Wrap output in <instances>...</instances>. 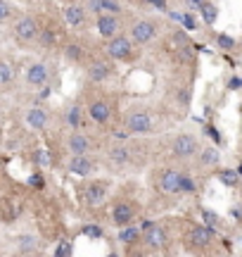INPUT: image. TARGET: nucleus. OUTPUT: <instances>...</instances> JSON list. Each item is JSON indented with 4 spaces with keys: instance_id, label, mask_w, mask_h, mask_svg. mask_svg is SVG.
I'll return each instance as SVG.
<instances>
[{
    "instance_id": "obj_34",
    "label": "nucleus",
    "mask_w": 242,
    "mask_h": 257,
    "mask_svg": "<svg viewBox=\"0 0 242 257\" xmlns=\"http://www.w3.org/2000/svg\"><path fill=\"white\" fill-rule=\"evenodd\" d=\"M202 214H205V221H206V226H211V229H216V226H219V217H216V214H214V212H209V210H205V212H202Z\"/></svg>"
},
{
    "instance_id": "obj_19",
    "label": "nucleus",
    "mask_w": 242,
    "mask_h": 257,
    "mask_svg": "<svg viewBox=\"0 0 242 257\" xmlns=\"http://www.w3.org/2000/svg\"><path fill=\"white\" fill-rule=\"evenodd\" d=\"M17 248L19 253H36V250H40V240L36 236H19Z\"/></svg>"
},
{
    "instance_id": "obj_6",
    "label": "nucleus",
    "mask_w": 242,
    "mask_h": 257,
    "mask_svg": "<svg viewBox=\"0 0 242 257\" xmlns=\"http://www.w3.org/2000/svg\"><path fill=\"white\" fill-rule=\"evenodd\" d=\"M126 127H129V131L130 133H135V136H145V133H152L154 122H152V117H149L145 110H135V112H130L129 114Z\"/></svg>"
},
{
    "instance_id": "obj_39",
    "label": "nucleus",
    "mask_w": 242,
    "mask_h": 257,
    "mask_svg": "<svg viewBox=\"0 0 242 257\" xmlns=\"http://www.w3.org/2000/svg\"><path fill=\"white\" fill-rule=\"evenodd\" d=\"M205 2H206V0H187V5H190V7H202Z\"/></svg>"
},
{
    "instance_id": "obj_15",
    "label": "nucleus",
    "mask_w": 242,
    "mask_h": 257,
    "mask_svg": "<svg viewBox=\"0 0 242 257\" xmlns=\"http://www.w3.org/2000/svg\"><path fill=\"white\" fill-rule=\"evenodd\" d=\"M110 74H112V64L110 62H105V60H95L88 64V79L91 81H105V79H110Z\"/></svg>"
},
{
    "instance_id": "obj_36",
    "label": "nucleus",
    "mask_w": 242,
    "mask_h": 257,
    "mask_svg": "<svg viewBox=\"0 0 242 257\" xmlns=\"http://www.w3.org/2000/svg\"><path fill=\"white\" fill-rule=\"evenodd\" d=\"M143 2H148V5L157 7V10H164L167 7V0H143Z\"/></svg>"
},
{
    "instance_id": "obj_14",
    "label": "nucleus",
    "mask_w": 242,
    "mask_h": 257,
    "mask_svg": "<svg viewBox=\"0 0 242 257\" xmlns=\"http://www.w3.org/2000/svg\"><path fill=\"white\" fill-rule=\"evenodd\" d=\"M159 188H162L164 193H181V171L167 169V171L159 176Z\"/></svg>"
},
{
    "instance_id": "obj_1",
    "label": "nucleus",
    "mask_w": 242,
    "mask_h": 257,
    "mask_svg": "<svg viewBox=\"0 0 242 257\" xmlns=\"http://www.w3.org/2000/svg\"><path fill=\"white\" fill-rule=\"evenodd\" d=\"M38 34H40V26H38L36 19L29 17V15L19 17L17 21H15V26H12V36H15V41H17V43H24V45L38 41Z\"/></svg>"
},
{
    "instance_id": "obj_38",
    "label": "nucleus",
    "mask_w": 242,
    "mask_h": 257,
    "mask_svg": "<svg viewBox=\"0 0 242 257\" xmlns=\"http://www.w3.org/2000/svg\"><path fill=\"white\" fill-rule=\"evenodd\" d=\"M29 184H31V186H38V188H40V186H43V176H40V174H34V176L29 179Z\"/></svg>"
},
{
    "instance_id": "obj_11",
    "label": "nucleus",
    "mask_w": 242,
    "mask_h": 257,
    "mask_svg": "<svg viewBox=\"0 0 242 257\" xmlns=\"http://www.w3.org/2000/svg\"><path fill=\"white\" fill-rule=\"evenodd\" d=\"M67 169H69L72 174H76V176H88V174L95 169V162L88 157V155H72Z\"/></svg>"
},
{
    "instance_id": "obj_21",
    "label": "nucleus",
    "mask_w": 242,
    "mask_h": 257,
    "mask_svg": "<svg viewBox=\"0 0 242 257\" xmlns=\"http://www.w3.org/2000/svg\"><path fill=\"white\" fill-rule=\"evenodd\" d=\"M0 212H2V217L7 221H12L19 214V207H15V202L10 200V198H2L0 200Z\"/></svg>"
},
{
    "instance_id": "obj_3",
    "label": "nucleus",
    "mask_w": 242,
    "mask_h": 257,
    "mask_svg": "<svg viewBox=\"0 0 242 257\" xmlns=\"http://www.w3.org/2000/svg\"><path fill=\"white\" fill-rule=\"evenodd\" d=\"M107 55L116 62H129L133 57V43L129 36H112L107 43Z\"/></svg>"
},
{
    "instance_id": "obj_40",
    "label": "nucleus",
    "mask_w": 242,
    "mask_h": 257,
    "mask_svg": "<svg viewBox=\"0 0 242 257\" xmlns=\"http://www.w3.org/2000/svg\"><path fill=\"white\" fill-rule=\"evenodd\" d=\"M186 24H187V26H190V29H192V26H195V19H192V17H190V15H187V17H186Z\"/></svg>"
},
{
    "instance_id": "obj_26",
    "label": "nucleus",
    "mask_w": 242,
    "mask_h": 257,
    "mask_svg": "<svg viewBox=\"0 0 242 257\" xmlns=\"http://www.w3.org/2000/svg\"><path fill=\"white\" fill-rule=\"evenodd\" d=\"M12 79H15V72H12V67H10L7 62H2V60H0V86H7Z\"/></svg>"
},
{
    "instance_id": "obj_25",
    "label": "nucleus",
    "mask_w": 242,
    "mask_h": 257,
    "mask_svg": "<svg viewBox=\"0 0 242 257\" xmlns=\"http://www.w3.org/2000/svg\"><path fill=\"white\" fill-rule=\"evenodd\" d=\"M200 162H202V165H219V150L205 148L202 155H200Z\"/></svg>"
},
{
    "instance_id": "obj_18",
    "label": "nucleus",
    "mask_w": 242,
    "mask_h": 257,
    "mask_svg": "<svg viewBox=\"0 0 242 257\" xmlns=\"http://www.w3.org/2000/svg\"><path fill=\"white\" fill-rule=\"evenodd\" d=\"M69 150H72V155H88V150H91V141H88L83 133L74 131V133L69 136Z\"/></svg>"
},
{
    "instance_id": "obj_28",
    "label": "nucleus",
    "mask_w": 242,
    "mask_h": 257,
    "mask_svg": "<svg viewBox=\"0 0 242 257\" xmlns=\"http://www.w3.org/2000/svg\"><path fill=\"white\" fill-rule=\"evenodd\" d=\"M138 238H140V231L138 229H124L121 231V240L124 243H135Z\"/></svg>"
},
{
    "instance_id": "obj_27",
    "label": "nucleus",
    "mask_w": 242,
    "mask_h": 257,
    "mask_svg": "<svg viewBox=\"0 0 242 257\" xmlns=\"http://www.w3.org/2000/svg\"><path fill=\"white\" fill-rule=\"evenodd\" d=\"M200 10H202V17H205L206 24H214V21H216V7H214L211 2H205Z\"/></svg>"
},
{
    "instance_id": "obj_12",
    "label": "nucleus",
    "mask_w": 242,
    "mask_h": 257,
    "mask_svg": "<svg viewBox=\"0 0 242 257\" xmlns=\"http://www.w3.org/2000/svg\"><path fill=\"white\" fill-rule=\"evenodd\" d=\"M88 117L93 119L95 124H105L112 117V105L107 100H93L88 105Z\"/></svg>"
},
{
    "instance_id": "obj_30",
    "label": "nucleus",
    "mask_w": 242,
    "mask_h": 257,
    "mask_svg": "<svg viewBox=\"0 0 242 257\" xmlns=\"http://www.w3.org/2000/svg\"><path fill=\"white\" fill-rule=\"evenodd\" d=\"M192 191H195V181L187 174H181V193H192Z\"/></svg>"
},
{
    "instance_id": "obj_37",
    "label": "nucleus",
    "mask_w": 242,
    "mask_h": 257,
    "mask_svg": "<svg viewBox=\"0 0 242 257\" xmlns=\"http://www.w3.org/2000/svg\"><path fill=\"white\" fill-rule=\"evenodd\" d=\"M219 45H221V48H233V38H228L221 34V36H219Z\"/></svg>"
},
{
    "instance_id": "obj_31",
    "label": "nucleus",
    "mask_w": 242,
    "mask_h": 257,
    "mask_svg": "<svg viewBox=\"0 0 242 257\" xmlns=\"http://www.w3.org/2000/svg\"><path fill=\"white\" fill-rule=\"evenodd\" d=\"M10 15H12V7H10V2H7V0H0V21L10 19Z\"/></svg>"
},
{
    "instance_id": "obj_13",
    "label": "nucleus",
    "mask_w": 242,
    "mask_h": 257,
    "mask_svg": "<svg viewBox=\"0 0 242 257\" xmlns=\"http://www.w3.org/2000/svg\"><path fill=\"white\" fill-rule=\"evenodd\" d=\"M105 195H107V188H105V184H88L86 188H83V200H86V205L88 207H95V205H100V202L105 200Z\"/></svg>"
},
{
    "instance_id": "obj_20",
    "label": "nucleus",
    "mask_w": 242,
    "mask_h": 257,
    "mask_svg": "<svg viewBox=\"0 0 242 257\" xmlns=\"http://www.w3.org/2000/svg\"><path fill=\"white\" fill-rule=\"evenodd\" d=\"M83 55H86V50H83L81 43H67V48H64V57H67L69 62H81Z\"/></svg>"
},
{
    "instance_id": "obj_4",
    "label": "nucleus",
    "mask_w": 242,
    "mask_h": 257,
    "mask_svg": "<svg viewBox=\"0 0 242 257\" xmlns=\"http://www.w3.org/2000/svg\"><path fill=\"white\" fill-rule=\"evenodd\" d=\"M140 236H143V243L148 245L149 250H162L167 245V234L159 224H152V221H145L143 229H140Z\"/></svg>"
},
{
    "instance_id": "obj_22",
    "label": "nucleus",
    "mask_w": 242,
    "mask_h": 257,
    "mask_svg": "<svg viewBox=\"0 0 242 257\" xmlns=\"http://www.w3.org/2000/svg\"><path fill=\"white\" fill-rule=\"evenodd\" d=\"M38 43H40L43 48H53V45L57 43V31L55 29H50V26L43 29V31L38 34Z\"/></svg>"
},
{
    "instance_id": "obj_29",
    "label": "nucleus",
    "mask_w": 242,
    "mask_h": 257,
    "mask_svg": "<svg viewBox=\"0 0 242 257\" xmlns=\"http://www.w3.org/2000/svg\"><path fill=\"white\" fill-rule=\"evenodd\" d=\"M219 179H221V184H225V186H235V184H238V174H235V171H230V169H228V171H221V174H219Z\"/></svg>"
},
{
    "instance_id": "obj_8",
    "label": "nucleus",
    "mask_w": 242,
    "mask_h": 257,
    "mask_svg": "<svg viewBox=\"0 0 242 257\" xmlns=\"http://www.w3.org/2000/svg\"><path fill=\"white\" fill-rule=\"evenodd\" d=\"M211 236H214V229L211 226H192L190 234H187V245L197 248V250H205L211 243Z\"/></svg>"
},
{
    "instance_id": "obj_16",
    "label": "nucleus",
    "mask_w": 242,
    "mask_h": 257,
    "mask_svg": "<svg viewBox=\"0 0 242 257\" xmlns=\"http://www.w3.org/2000/svg\"><path fill=\"white\" fill-rule=\"evenodd\" d=\"M86 17H88V12L83 5H67V10H64V19L69 26H83Z\"/></svg>"
},
{
    "instance_id": "obj_5",
    "label": "nucleus",
    "mask_w": 242,
    "mask_h": 257,
    "mask_svg": "<svg viewBox=\"0 0 242 257\" xmlns=\"http://www.w3.org/2000/svg\"><path fill=\"white\" fill-rule=\"evenodd\" d=\"M154 36H157V24L149 19H140L130 26V41L135 45H148L154 41Z\"/></svg>"
},
{
    "instance_id": "obj_9",
    "label": "nucleus",
    "mask_w": 242,
    "mask_h": 257,
    "mask_svg": "<svg viewBox=\"0 0 242 257\" xmlns=\"http://www.w3.org/2000/svg\"><path fill=\"white\" fill-rule=\"evenodd\" d=\"M95 26H97V34H100V36L112 38V36H116V31H119V17H114V12H100Z\"/></svg>"
},
{
    "instance_id": "obj_10",
    "label": "nucleus",
    "mask_w": 242,
    "mask_h": 257,
    "mask_svg": "<svg viewBox=\"0 0 242 257\" xmlns=\"http://www.w3.org/2000/svg\"><path fill=\"white\" fill-rule=\"evenodd\" d=\"M48 79H50V72H48V67H45L43 62H36V64H31V67L26 69V84L34 86V88L45 86Z\"/></svg>"
},
{
    "instance_id": "obj_23",
    "label": "nucleus",
    "mask_w": 242,
    "mask_h": 257,
    "mask_svg": "<svg viewBox=\"0 0 242 257\" xmlns=\"http://www.w3.org/2000/svg\"><path fill=\"white\" fill-rule=\"evenodd\" d=\"M110 160L116 162V165H126V162L130 160L129 148H112V150H110Z\"/></svg>"
},
{
    "instance_id": "obj_41",
    "label": "nucleus",
    "mask_w": 242,
    "mask_h": 257,
    "mask_svg": "<svg viewBox=\"0 0 242 257\" xmlns=\"http://www.w3.org/2000/svg\"><path fill=\"white\" fill-rule=\"evenodd\" d=\"M240 174H242V165H240Z\"/></svg>"
},
{
    "instance_id": "obj_35",
    "label": "nucleus",
    "mask_w": 242,
    "mask_h": 257,
    "mask_svg": "<svg viewBox=\"0 0 242 257\" xmlns=\"http://www.w3.org/2000/svg\"><path fill=\"white\" fill-rule=\"evenodd\" d=\"M83 231H86V234H88V236H91V238H100V236H102V231H100V229H97V226H86V229H83Z\"/></svg>"
},
{
    "instance_id": "obj_7",
    "label": "nucleus",
    "mask_w": 242,
    "mask_h": 257,
    "mask_svg": "<svg viewBox=\"0 0 242 257\" xmlns=\"http://www.w3.org/2000/svg\"><path fill=\"white\" fill-rule=\"evenodd\" d=\"M138 214V205L130 200H119L112 210V219L116 226H126L133 221V217Z\"/></svg>"
},
{
    "instance_id": "obj_17",
    "label": "nucleus",
    "mask_w": 242,
    "mask_h": 257,
    "mask_svg": "<svg viewBox=\"0 0 242 257\" xmlns=\"http://www.w3.org/2000/svg\"><path fill=\"white\" fill-rule=\"evenodd\" d=\"M26 124L31 128H36V131H40V128L48 127V112L43 110V107H31V110L26 112Z\"/></svg>"
},
{
    "instance_id": "obj_2",
    "label": "nucleus",
    "mask_w": 242,
    "mask_h": 257,
    "mask_svg": "<svg viewBox=\"0 0 242 257\" xmlns=\"http://www.w3.org/2000/svg\"><path fill=\"white\" fill-rule=\"evenodd\" d=\"M197 150H200V146H197V138H195L192 133H178V136L173 138V143H171V155L178 157V160L192 157Z\"/></svg>"
},
{
    "instance_id": "obj_32",
    "label": "nucleus",
    "mask_w": 242,
    "mask_h": 257,
    "mask_svg": "<svg viewBox=\"0 0 242 257\" xmlns=\"http://www.w3.org/2000/svg\"><path fill=\"white\" fill-rule=\"evenodd\" d=\"M55 255H59V257L72 255V243H69V240H62V243H59V248L55 250Z\"/></svg>"
},
{
    "instance_id": "obj_24",
    "label": "nucleus",
    "mask_w": 242,
    "mask_h": 257,
    "mask_svg": "<svg viewBox=\"0 0 242 257\" xmlns=\"http://www.w3.org/2000/svg\"><path fill=\"white\" fill-rule=\"evenodd\" d=\"M81 119H83V112H81V107H78V105H72V107L67 110V122H69V127L76 131V128L81 127Z\"/></svg>"
},
{
    "instance_id": "obj_33",
    "label": "nucleus",
    "mask_w": 242,
    "mask_h": 257,
    "mask_svg": "<svg viewBox=\"0 0 242 257\" xmlns=\"http://www.w3.org/2000/svg\"><path fill=\"white\" fill-rule=\"evenodd\" d=\"M100 5H102V10H107V12H114V15L121 10L116 0H100Z\"/></svg>"
}]
</instances>
